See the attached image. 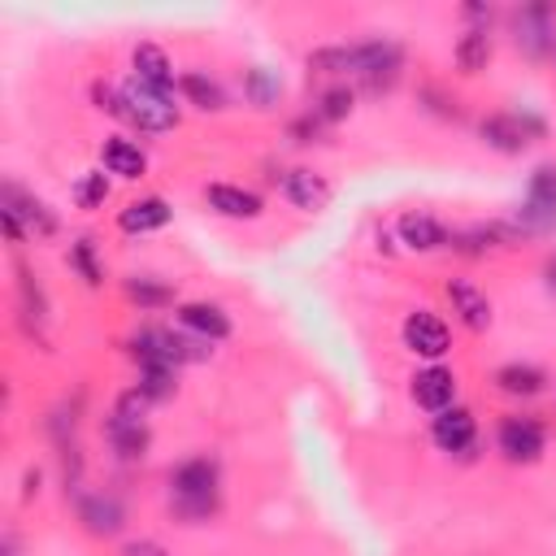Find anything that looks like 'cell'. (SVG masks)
Returning a JSON list of instances; mask_svg holds the SVG:
<instances>
[{"label":"cell","mask_w":556,"mask_h":556,"mask_svg":"<svg viewBox=\"0 0 556 556\" xmlns=\"http://www.w3.org/2000/svg\"><path fill=\"white\" fill-rule=\"evenodd\" d=\"M204 200L222 217H239V222L243 217H261V195L248 191V187H235V182H208L204 187Z\"/></svg>","instance_id":"cell-15"},{"label":"cell","mask_w":556,"mask_h":556,"mask_svg":"<svg viewBox=\"0 0 556 556\" xmlns=\"http://www.w3.org/2000/svg\"><path fill=\"white\" fill-rule=\"evenodd\" d=\"M452 56H456V70H460V74L486 70V61H491V30H486V26H469V30L456 39Z\"/></svg>","instance_id":"cell-22"},{"label":"cell","mask_w":556,"mask_h":556,"mask_svg":"<svg viewBox=\"0 0 556 556\" xmlns=\"http://www.w3.org/2000/svg\"><path fill=\"white\" fill-rule=\"evenodd\" d=\"M130 65H135V78L143 83V87H152V91H161V96H169L174 100V65H169V56H165V48H156V43H139L135 52H130Z\"/></svg>","instance_id":"cell-13"},{"label":"cell","mask_w":556,"mask_h":556,"mask_svg":"<svg viewBox=\"0 0 556 556\" xmlns=\"http://www.w3.org/2000/svg\"><path fill=\"white\" fill-rule=\"evenodd\" d=\"M547 287H552V291H556V261H552V265H547Z\"/></svg>","instance_id":"cell-33"},{"label":"cell","mask_w":556,"mask_h":556,"mask_svg":"<svg viewBox=\"0 0 556 556\" xmlns=\"http://www.w3.org/2000/svg\"><path fill=\"white\" fill-rule=\"evenodd\" d=\"M352 52V65L348 74H356L369 91H391L400 70H404V52L395 39H361V43H348Z\"/></svg>","instance_id":"cell-2"},{"label":"cell","mask_w":556,"mask_h":556,"mask_svg":"<svg viewBox=\"0 0 556 556\" xmlns=\"http://www.w3.org/2000/svg\"><path fill=\"white\" fill-rule=\"evenodd\" d=\"M152 404L174 395V365H139V382H135Z\"/></svg>","instance_id":"cell-26"},{"label":"cell","mask_w":556,"mask_h":556,"mask_svg":"<svg viewBox=\"0 0 556 556\" xmlns=\"http://www.w3.org/2000/svg\"><path fill=\"white\" fill-rule=\"evenodd\" d=\"M543 130H547V126H543L539 117H530V113H491V117L478 122L482 143L495 148V152H504V156L521 152L530 139H543Z\"/></svg>","instance_id":"cell-6"},{"label":"cell","mask_w":556,"mask_h":556,"mask_svg":"<svg viewBox=\"0 0 556 556\" xmlns=\"http://www.w3.org/2000/svg\"><path fill=\"white\" fill-rule=\"evenodd\" d=\"M495 439H500V452H504L508 460H517V465L539 460L543 447H547V430H543L534 417H504Z\"/></svg>","instance_id":"cell-7"},{"label":"cell","mask_w":556,"mask_h":556,"mask_svg":"<svg viewBox=\"0 0 556 556\" xmlns=\"http://www.w3.org/2000/svg\"><path fill=\"white\" fill-rule=\"evenodd\" d=\"M348 113H352V87H330V91H321L317 104H313V117H317L321 126H334V122H343Z\"/></svg>","instance_id":"cell-25"},{"label":"cell","mask_w":556,"mask_h":556,"mask_svg":"<svg viewBox=\"0 0 556 556\" xmlns=\"http://www.w3.org/2000/svg\"><path fill=\"white\" fill-rule=\"evenodd\" d=\"M4 556H17V539L13 534H4Z\"/></svg>","instance_id":"cell-32"},{"label":"cell","mask_w":556,"mask_h":556,"mask_svg":"<svg viewBox=\"0 0 556 556\" xmlns=\"http://www.w3.org/2000/svg\"><path fill=\"white\" fill-rule=\"evenodd\" d=\"M100 165H104V174H117V178H143V169H148V156H143V148L139 143H130V139H104L100 143Z\"/></svg>","instance_id":"cell-17"},{"label":"cell","mask_w":556,"mask_h":556,"mask_svg":"<svg viewBox=\"0 0 556 556\" xmlns=\"http://www.w3.org/2000/svg\"><path fill=\"white\" fill-rule=\"evenodd\" d=\"M4 213H13L22 226H30L35 235H56V213L39 200V195H30V191H22L17 182H4Z\"/></svg>","instance_id":"cell-14"},{"label":"cell","mask_w":556,"mask_h":556,"mask_svg":"<svg viewBox=\"0 0 556 556\" xmlns=\"http://www.w3.org/2000/svg\"><path fill=\"white\" fill-rule=\"evenodd\" d=\"M104 195H109V178H104L100 169L78 174V182H74V200H78V208H96V204H104Z\"/></svg>","instance_id":"cell-30"},{"label":"cell","mask_w":556,"mask_h":556,"mask_svg":"<svg viewBox=\"0 0 556 556\" xmlns=\"http://www.w3.org/2000/svg\"><path fill=\"white\" fill-rule=\"evenodd\" d=\"M513 39L530 61L556 56V9L552 4H521L513 13Z\"/></svg>","instance_id":"cell-5"},{"label":"cell","mask_w":556,"mask_h":556,"mask_svg":"<svg viewBox=\"0 0 556 556\" xmlns=\"http://www.w3.org/2000/svg\"><path fill=\"white\" fill-rule=\"evenodd\" d=\"M447 300H452V313H456L469 330H486V326H491V300H486L469 278H452V282H447Z\"/></svg>","instance_id":"cell-16"},{"label":"cell","mask_w":556,"mask_h":556,"mask_svg":"<svg viewBox=\"0 0 556 556\" xmlns=\"http://www.w3.org/2000/svg\"><path fill=\"white\" fill-rule=\"evenodd\" d=\"M126 295H130L139 308H165V304H174V291L161 287V282H152V278H130V282H126Z\"/></svg>","instance_id":"cell-28"},{"label":"cell","mask_w":556,"mask_h":556,"mask_svg":"<svg viewBox=\"0 0 556 556\" xmlns=\"http://www.w3.org/2000/svg\"><path fill=\"white\" fill-rule=\"evenodd\" d=\"M169 504L182 521H204L222 504V473L213 456H187L169 469Z\"/></svg>","instance_id":"cell-1"},{"label":"cell","mask_w":556,"mask_h":556,"mask_svg":"<svg viewBox=\"0 0 556 556\" xmlns=\"http://www.w3.org/2000/svg\"><path fill=\"white\" fill-rule=\"evenodd\" d=\"M400 334H404V348L417 352V356H426V361H439V356L447 352V343H452L447 326H443L430 308H413V313L404 317Z\"/></svg>","instance_id":"cell-8"},{"label":"cell","mask_w":556,"mask_h":556,"mask_svg":"<svg viewBox=\"0 0 556 556\" xmlns=\"http://www.w3.org/2000/svg\"><path fill=\"white\" fill-rule=\"evenodd\" d=\"M395 230H400V243H404L408 252H434V248L447 243V230H443L430 213H404Z\"/></svg>","instance_id":"cell-19"},{"label":"cell","mask_w":556,"mask_h":556,"mask_svg":"<svg viewBox=\"0 0 556 556\" xmlns=\"http://www.w3.org/2000/svg\"><path fill=\"white\" fill-rule=\"evenodd\" d=\"M169 222V204L161 195H143V200H130L122 213H117V226L126 235H148V230H161Z\"/></svg>","instance_id":"cell-18"},{"label":"cell","mask_w":556,"mask_h":556,"mask_svg":"<svg viewBox=\"0 0 556 556\" xmlns=\"http://www.w3.org/2000/svg\"><path fill=\"white\" fill-rule=\"evenodd\" d=\"M70 265L83 274V282H87V287H96V282L104 278V269L96 265V243H91L87 235H83L78 243H70Z\"/></svg>","instance_id":"cell-29"},{"label":"cell","mask_w":556,"mask_h":556,"mask_svg":"<svg viewBox=\"0 0 556 556\" xmlns=\"http://www.w3.org/2000/svg\"><path fill=\"white\" fill-rule=\"evenodd\" d=\"M543 382H547L543 369H539V365H526V361H508V365L495 369V387H500L504 395H539Z\"/></svg>","instance_id":"cell-23"},{"label":"cell","mask_w":556,"mask_h":556,"mask_svg":"<svg viewBox=\"0 0 556 556\" xmlns=\"http://www.w3.org/2000/svg\"><path fill=\"white\" fill-rule=\"evenodd\" d=\"M122 556H169L161 543H152V539H130L126 547H122Z\"/></svg>","instance_id":"cell-31"},{"label":"cell","mask_w":556,"mask_h":556,"mask_svg":"<svg viewBox=\"0 0 556 556\" xmlns=\"http://www.w3.org/2000/svg\"><path fill=\"white\" fill-rule=\"evenodd\" d=\"M104 434H109L113 452H117V456H126V460H139V456L148 452V426H143V421H126V417L109 413Z\"/></svg>","instance_id":"cell-21"},{"label":"cell","mask_w":556,"mask_h":556,"mask_svg":"<svg viewBox=\"0 0 556 556\" xmlns=\"http://www.w3.org/2000/svg\"><path fill=\"white\" fill-rule=\"evenodd\" d=\"M517 226L521 235H547L556 230V165H539L526 182V200L517 204Z\"/></svg>","instance_id":"cell-4"},{"label":"cell","mask_w":556,"mask_h":556,"mask_svg":"<svg viewBox=\"0 0 556 556\" xmlns=\"http://www.w3.org/2000/svg\"><path fill=\"white\" fill-rule=\"evenodd\" d=\"M178 91L195 104V109H204V113H217V109H226V96H222V87L213 83V78H204V74H182L178 78Z\"/></svg>","instance_id":"cell-24"},{"label":"cell","mask_w":556,"mask_h":556,"mask_svg":"<svg viewBox=\"0 0 556 556\" xmlns=\"http://www.w3.org/2000/svg\"><path fill=\"white\" fill-rule=\"evenodd\" d=\"M278 91H282V83L265 70V65H256V70H248V78H243V96L256 104V109H269L274 100H278Z\"/></svg>","instance_id":"cell-27"},{"label":"cell","mask_w":556,"mask_h":556,"mask_svg":"<svg viewBox=\"0 0 556 556\" xmlns=\"http://www.w3.org/2000/svg\"><path fill=\"white\" fill-rule=\"evenodd\" d=\"M174 317L187 334H195L204 343H222L230 334V317L222 313V304H208V300H187L174 308Z\"/></svg>","instance_id":"cell-10"},{"label":"cell","mask_w":556,"mask_h":556,"mask_svg":"<svg viewBox=\"0 0 556 556\" xmlns=\"http://www.w3.org/2000/svg\"><path fill=\"white\" fill-rule=\"evenodd\" d=\"M413 400L426 408V413H443V408H452V400H456V378H452V369H443V365H426V369H417L413 374Z\"/></svg>","instance_id":"cell-11"},{"label":"cell","mask_w":556,"mask_h":556,"mask_svg":"<svg viewBox=\"0 0 556 556\" xmlns=\"http://www.w3.org/2000/svg\"><path fill=\"white\" fill-rule=\"evenodd\" d=\"M78 521L87 534L96 539H113L122 526H126V508L117 495H104V491H91V495H78Z\"/></svg>","instance_id":"cell-9"},{"label":"cell","mask_w":556,"mask_h":556,"mask_svg":"<svg viewBox=\"0 0 556 556\" xmlns=\"http://www.w3.org/2000/svg\"><path fill=\"white\" fill-rule=\"evenodd\" d=\"M282 195L295 204V208H321L326 204V195H330V187H326V178L321 174H313V169H287L282 174Z\"/></svg>","instance_id":"cell-20"},{"label":"cell","mask_w":556,"mask_h":556,"mask_svg":"<svg viewBox=\"0 0 556 556\" xmlns=\"http://www.w3.org/2000/svg\"><path fill=\"white\" fill-rule=\"evenodd\" d=\"M122 117H126L130 126H139L143 135H165V130L178 126L174 100L161 96V91H152V87H143L139 78H130V83L122 87Z\"/></svg>","instance_id":"cell-3"},{"label":"cell","mask_w":556,"mask_h":556,"mask_svg":"<svg viewBox=\"0 0 556 556\" xmlns=\"http://www.w3.org/2000/svg\"><path fill=\"white\" fill-rule=\"evenodd\" d=\"M430 434H434V443H439L443 452H469L473 439H478V421H473L469 408H456V404H452V408L434 413Z\"/></svg>","instance_id":"cell-12"}]
</instances>
